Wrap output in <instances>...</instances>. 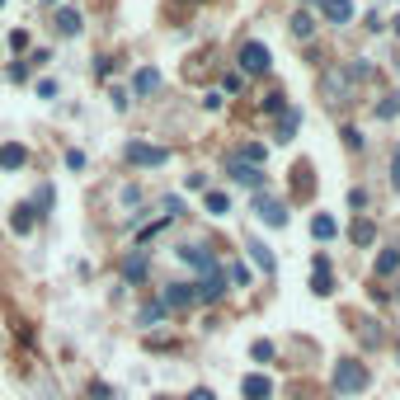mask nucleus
Returning a JSON list of instances; mask_svg holds the SVG:
<instances>
[{
  "instance_id": "nucleus-1",
  "label": "nucleus",
  "mask_w": 400,
  "mask_h": 400,
  "mask_svg": "<svg viewBox=\"0 0 400 400\" xmlns=\"http://www.w3.org/2000/svg\"><path fill=\"white\" fill-rule=\"evenodd\" d=\"M367 362L358 358H339L334 362V396H362L367 391Z\"/></svg>"
},
{
  "instance_id": "nucleus-2",
  "label": "nucleus",
  "mask_w": 400,
  "mask_h": 400,
  "mask_svg": "<svg viewBox=\"0 0 400 400\" xmlns=\"http://www.w3.org/2000/svg\"><path fill=\"white\" fill-rule=\"evenodd\" d=\"M269 66H274V57H269L264 42H245L240 47V76H264Z\"/></svg>"
},
{
  "instance_id": "nucleus-3",
  "label": "nucleus",
  "mask_w": 400,
  "mask_h": 400,
  "mask_svg": "<svg viewBox=\"0 0 400 400\" xmlns=\"http://www.w3.org/2000/svg\"><path fill=\"white\" fill-rule=\"evenodd\" d=\"M127 160L142 165V170H160V165L170 160V151H165V146H151V142H127Z\"/></svg>"
},
{
  "instance_id": "nucleus-4",
  "label": "nucleus",
  "mask_w": 400,
  "mask_h": 400,
  "mask_svg": "<svg viewBox=\"0 0 400 400\" xmlns=\"http://www.w3.org/2000/svg\"><path fill=\"white\" fill-rule=\"evenodd\" d=\"M222 297H226V274H222V269H212V274H202V278L194 282V302H207V306H212V302H222Z\"/></svg>"
},
{
  "instance_id": "nucleus-5",
  "label": "nucleus",
  "mask_w": 400,
  "mask_h": 400,
  "mask_svg": "<svg viewBox=\"0 0 400 400\" xmlns=\"http://www.w3.org/2000/svg\"><path fill=\"white\" fill-rule=\"evenodd\" d=\"M174 254H179L189 269H198V274H212V269H222V264H217V254H212L207 245H179Z\"/></svg>"
},
{
  "instance_id": "nucleus-6",
  "label": "nucleus",
  "mask_w": 400,
  "mask_h": 400,
  "mask_svg": "<svg viewBox=\"0 0 400 400\" xmlns=\"http://www.w3.org/2000/svg\"><path fill=\"white\" fill-rule=\"evenodd\" d=\"M226 174H231L236 184H245V189H264V170H259V165H245L240 156H226Z\"/></svg>"
},
{
  "instance_id": "nucleus-7",
  "label": "nucleus",
  "mask_w": 400,
  "mask_h": 400,
  "mask_svg": "<svg viewBox=\"0 0 400 400\" xmlns=\"http://www.w3.org/2000/svg\"><path fill=\"white\" fill-rule=\"evenodd\" d=\"M325 94H330V104H349V90H354V76L349 71H325Z\"/></svg>"
},
{
  "instance_id": "nucleus-8",
  "label": "nucleus",
  "mask_w": 400,
  "mask_h": 400,
  "mask_svg": "<svg viewBox=\"0 0 400 400\" xmlns=\"http://www.w3.org/2000/svg\"><path fill=\"white\" fill-rule=\"evenodd\" d=\"M160 306H165V311H184V306H194V282H170V287L160 292Z\"/></svg>"
},
{
  "instance_id": "nucleus-9",
  "label": "nucleus",
  "mask_w": 400,
  "mask_h": 400,
  "mask_svg": "<svg viewBox=\"0 0 400 400\" xmlns=\"http://www.w3.org/2000/svg\"><path fill=\"white\" fill-rule=\"evenodd\" d=\"M240 396L245 400H274V382H269L264 372H250V377L240 382Z\"/></svg>"
},
{
  "instance_id": "nucleus-10",
  "label": "nucleus",
  "mask_w": 400,
  "mask_h": 400,
  "mask_svg": "<svg viewBox=\"0 0 400 400\" xmlns=\"http://www.w3.org/2000/svg\"><path fill=\"white\" fill-rule=\"evenodd\" d=\"M254 212H259V222H269V226H287V207H282L278 198H254Z\"/></svg>"
},
{
  "instance_id": "nucleus-11",
  "label": "nucleus",
  "mask_w": 400,
  "mask_h": 400,
  "mask_svg": "<svg viewBox=\"0 0 400 400\" xmlns=\"http://www.w3.org/2000/svg\"><path fill=\"white\" fill-rule=\"evenodd\" d=\"M24 165H29V151H24L19 142H5V146H0V170H5V174H14V170H24Z\"/></svg>"
},
{
  "instance_id": "nucleus-12",
  "label": "nucleus",
  "mask_w": 400,
  "mask_h": 400,
  "mask_svg": "<svg viewBox=\"0 0 400 400\" xmlns=\"http://www.w3.org/2000/svg\"><path fill=\"white\" fill-rule=\"evenodd\" d=\"M34 222H38L34 202H19V207L10 212V231H14V236H29V231H34Z\"/></svg>"
},
{
  "instance_id": "nucleus-13",
  "label": "nucleus",
  "mask_w": 400,
  "mask_h": 400,
  "mask_svg": "<svg viewBox=\"0 0 400 400\" xmlns=\"http://www.w3.org/2000/svg\"><path fill=\"white\" fill-rule=\"evenodd\" d=\"M320 14L330 19V24H349L354 19V0H316Z\"/></svg>"
},
{
  "instance_id": "nucleus-14",
  "label": "nucleus",
  "mask_w": 400,
  "mask_h": 400,
  "mask_svg": "<svg viewBox=\"0 0 400 400\" xmlns=\"http://www.w3.org/2000/svg\"><path fill=\"white\" fill-rule=\"evenodd\" d=\"M80 29H85L80 10H71V5H62V10H57V34H62V38H76Z\"/></svg>"
},
{
  "instance_id": "nucleus-15",
  "label": "nucleus",
  "mask_w": 400,
  "mask_h": 400,
  "mask_svg": "<svg viewBox=\"0 0 400 400\" xmlns=\"http://www.w3.org/2000/svg\"><path fill=\"white\" fill-rule=\"evenodd\" d=\"M311 292H316V297H330V292H334V278H330V259H325V254H316V278H311Z\"/></svg>"
},
{
  "instance_id": "nucleus-16",
  "label": "nucleus",
  "mask_w": 400,
  "mask_h": 400,
  "mask_svg": "<svg viewBox=\"0 0 400 400\" xmlns=\"http://www.w3.org/2000/svg\"><path fill=\"white\" fill-rule=\"evenodd\" d=\"M160 90V71L156 66H142L137 76H132V94H156Z\"/></svg>"
},
{
  "instance_id": "nucleus-17",
  "label": "nucleus",
  "mask_w": 400,
  "mask_h": 400,
  "mask_svg": "<svg viewBox=\"0 0 400 400\" xmlns=\"http://www.w3.org/2000/svg\"><path fill=\"white\" fill-rule=\"evenodd\" d=\"M146 269H151V264H146L142 250H132V254L122 259V278H127V282H142V278H146Z\"/></svg>"
},
{
  "instance_id": "nucleus-18",
  "label": "nucleus",
  "mask_w": 400,
  "mask_h": 400,
  "mask_svg": "<svg viewBox=\"0 0 400 400\" xmlns=\"http://www.w3.org/2000/svg\"><path fill=\"white\" fill-rule=\"evenodd\" d=\"M245 250H250V259H254V264H259L264 274H274V269H278V259H274V250H269L264 240H250Z\"/></svg>"
},
{
  "instance_id": "nucleus-19",
  "label": "nucleus",
  "mask_w": 400,
  "mask_h": 400,
  "mask_svg": "<svg viewBox=\"0 0 400 400\" xmlns=\"http://www.w3.org/2000/svg\"><path fill=\"white\" fill-rule=\"evenodd\" d=\"M297 127H302V109H282L278 114V142H292Z\"/></svg>"
},
{
  "instance_id": "nucleus-20",
  "label": "nucleus",
  "mask_w": 400,
  "mask_h": 400,
  "mask_svg": "<svg viewBox=\"0 0 400 400\" xmlns=\"http://www.w3.org/2000/svg\"><path fill=\"white\" fill-rule=\"evenodd\" d=\"M311 236L316 240H334L339 236V222H334L330 212H320V217H311Z\"/></svg>"
},
{
  "instance_id": "nucleus-21",
  "label": "nucleus",
  "mask_w": 400,
  "mask_h": 400,
  "mask_svg": "<svg viewBox=\"0 0 400 400\" xmlns=\"http://www.w3.org/2000/svg\"><path fill=\"white\" fill-rule=\"evenodd\" d=\"M349 240H354V245H372V240H377V226H372L367 217H358V222L349 226Z\"/></svg>"
},
{
  "instance_id": "nucleus-22",
  "label": "nucleus",
  "mask_w": 400,
  "mask_h": 400,
  "mask_svg": "<svg viewBox=\"0 0 400 400\" xmlns=\"http://www.w3.org/2000/svg\"><path fill=\"white\" fill-rule=\"evenodd\" d=\"M287 29H292V34H297V38H311V34H316V19H311V14H306V10H297V14H292V19H287Z\"/></svg>"
},
{
  "instance_id": "nucleus-23",
  "label": "nucleus",
  "mask_w": 400,
  "mask_h": 400,
  "mask_svg": "<svg viewBox=\"0 0 400 400\" xmlns=\"http://www.w3.org/2000/svg\"><path fill=\"white\" fill-rule=\"evenodd\" d=\"M396 269H400V250H382L377 254V278H391Z\"/></svg>"
},
{
  "instance_id": "nucleus-24",
  "label": "nucleus",
  "mask_w": 400,
  "mask_h": 400,
  "mask_svg": "<svg viewBox=\"0 0 400 400\" xmlns=\"http://www.w3.org/2000/svg\"><path fill=\"white\" fill-rule=\"evenodd\" d=\"M264 156H269V151H264L259 142H250V146H240V160H245V165H259V170H264Z\"/></svg>"
},
{
  "instance_id": "nucleus-25",
  "label": "nucleus",
  "mask_w": 400,
  "mask_h": 400,
  "mask_svg": "<svg viewBox=\"0 0 400 400\" xmlns=\"http://www.w3.org/2000/svg\"><path fill=\"white\" fill-rule=\"evenodd\" d=\"M207 212H212V217H226V212H231V198L212 189V194H207Z\"/></svg>"
},
{
  "instance_id": "nucleus-26",
  "label": "nucleus",
  "mask_w": 400,
  "mask_h": 400,
  "mask_svg": "<svg viewBox=\"0 0 400 400\" xmlns=\"http://www.w3.org/2000/svg\"><path fill=\"white\" fill-rule=\"evenodd\" d=\"M52 198H57V194H52V184H42V189H38V198H34V212H38V217H47Z\"/></svg>"
},
{
  "instance_id": "nucleus-27",
  "label": "nucleus",
  "mask_w": 400,
  "mask_h": 400,
  "mask_svg": "<svg viewBox=\"0 0 400 400\" xmlns=\"http://www.w3.org/2000/svg\"><path fill=\"white\" fill-rule=\"evenodd\" d=\"M142 325H160V320H165V306H160V302H151V306H142Z\"/></svg>"
},
{
  "instance_id": "nucleus-28",
  "label": "nucleus",
  "mask_w": 400,
  "mask_h": 400,
  "mask_svg": "<svg viewBox=\"0 0 400 400\" xmlns=\"http://www.w3.org/2000/svg\"><path fill=\"white\" fill-rule=\"evenodd\" d=\"M250 358H254V362H274V344H269V339H254Z\"/></svg>"
},
{
  "instance_id": "nucleus-29",
  "label": "nucleus",
  "mask_w": 400,
  "mask_h": 400,
  "mask_svg": "<svg viewBox=\"0 0 400 400\" xmlns=\"http://www.w3.org/2000/svg\"><path fill=\"white\" fill-rule=\"evenodd\" d=\"M400 114V99H382V104H377V118H396Z\"/></svg>"
},
{
  "instance_id": "nucleus-30",
  "label": "nucleus",
  "mask_w": 400,
  "mask_h": 400,
  "mask_svg": "<svg viewBox=\"0 0 400 400\" xmlns=\"http://www.w3.org/2000/svg\"><path fill=\"white\" fill-rule=\"evenodd\" d=\"M5 76L14 80V85H24V80H29V62H14V66H10V71H5Z\"/></svg>"
},
{
  "instance_id": "nucleus-31",
  "label": "nucleus",
  "mask_w": 400,
  "mask_h": 400,
  "mask_svg": "<svg viewBox=\"0 0 400 400\" xmlns=\"http://www.w3.org/2000/svg\"><path fill=\"white\" fill-rule=\"evenodd\" d=\"M344 146H349V151H362V132L358 127H344Z\"/></svg>"
},
{
  "instance_id": "nucleus-32",
  "label": "nucleus",
  "mask_w": 400,
  "mask_h": 400,
  "mask_svg": "<svg viewBox=\"0 0 400 400\" xmlns=\"http://www.w3.org/2000/svg\"><path fill=\"white\" fill-rule=\"evenodd\" d=\"M282 109H287V99H282V94H269V99H264V114H282Z\"/></svg>"
},
{
  "instance_id": "nucleus-33",
  "label": "nucleus",
  "mask_w": 400,
  "mask_h": 400,
  "mask_svg": "<svg viewBox=\"0 0 400 400\" xmlns=\"http://www.w3.org/2000/svg\"><path fill=\"white\" fill-rule=\"evenodd\" d=\"M391 189H396V194H400V146H396V151H391Z\"/></svg>"
},
{
  "instance_id": "nucleus-34",
  "label": "nucleus",
  "mask_w": 400,
  "mask_h": 400,
  "mask_svg": "<svg viewBox=\"0 0 400 400\" xmlns=\"http://www.w3.org/2000/svg\"><path fill=\"white\" fill-rule=\"evenodd\" d=\"M66 170H85V151L71 146V151H66Z\"/></svg>"
},
{
  "instance_id": "nucleus-35",
  "label": "nucleus",
  "mask_w": 400,
  "mask_h": 400,
  "mask_svg": "<svg viewBox=\"0 0 400 400\" xmlns=\"http://www.w3.org/2000/svg\"><path fill=\"white\" fill-rule=\"evenodd\" d=\"M160 207H165V217H170V222H174V217L184 212V202H179V198H165V202H160Z\"/></svg>"
},
{
  "instance_id": "nucleus-36",
  "label": "nucleus",
  "mask_w": 400,
  "mask_h": 400,
  "mask_svg": "<svg viewBox=\"0 0 400 400\" xmlns=\"http://www.w3.org/2000/svg\"><path fill=\"white\" fill-rule=\"evenodd\" d=\"M10 47H14V52H24V47H29V34H24V29H14V34H10Z\"/></svg>"
},
{
  "instance_id": "nucleus-37",
  "label": "nucleus",
  "mask_w": 400,
  "mask_h": 400,
  "mask_svg": "<svg viewBox=\"0 0 400 400\" xmlns=\"http://www.w3.org/2000/svg\"><path fill=\"white\" fill-rule=\"evenodd\" d=\"M38 99H57V80H38Z\"/></svg>"
},
{
  "instance_id": "nucleus-38",
  "label": "nucleus",
  "mask_w": 400,
  "mask_h": 400,
  "mask_svg": "<svg viewBox=\"0 0 400 400\" xmlns=\"http://www.w3.org/2000/svg\"><path fill=\"white\" fill-rule=\"evenodd\" d=\"M90 396H94V400H114V391H109L104 382H90Z\"/></svg>"
},
{
  "instance_id": "nucleus-39",
  "label": "nucleus",
  "mask_w": 400,
  "mask_h": 400,
  "mask_svg": "<svg viewBox=\"0 0 400 400\" xmlns=\"http://www.w3.org/2000/svg\"><path fill=\"white\" fill-rule=\"evenodd\" d=\"M231 282H240V287H245V282H250V269H245V264H231Z\"/></svg>"
},
{
  "instance_id": "nucleus-40",
  "label": "nucleus",
  "mask_w": 400,
  "mask_h": 400,
  "mask_svg": "<svg viewBox=\"0 0 400 400\" xmlns=\"http://www.w3.org/2000/svg\"><path fill=\"white\" fill-rule=\"evenodd\" d=\"M189 400H217V396H212L207 386H198V391H189Z\"/></svg>"
},
{
  "instance_id": "nucleus-41",
  "label": "nucleus",
  "mask_w": 400,
  "mask_h": 400,
  "mask_svg": "<svg viewBox=\"0 0 400 400\" xmlns=\"http://www.w3.org/2000/svg\"><path fill=\"white\" fill-rule=\"evenodd\" d=\"M396 34H400V14H396Z\"/></svg>"
},
{
  "instance_id": "nucleus-42",
  "label": "nucleus",
  "mask_w": 400,
  "mask_h": 400,
  "mask_svg": "<svg viewBox=\"0 0 400 400\" xmlns=\"http://www.w3.org/2000/svg\"><path fill=\"white\" fill-rule=\"evenodd\" d=\"M0 5H5V0H0Z\"/></svg>"
}]
</instances>
